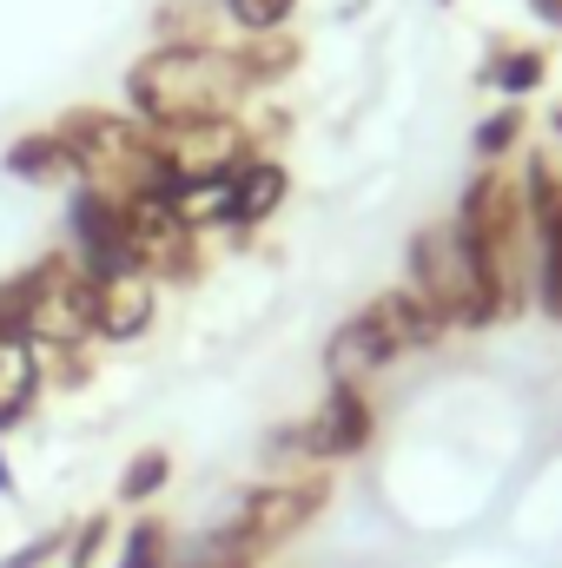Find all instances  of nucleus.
<instances>
[{"label":"nucleus","instance_id":"nucleus-1","mask_svg":"<svg viewBox=\"0 0 562 568\" xmlns=\"http://www.w3.org/2000/svg\"><path fill=\"white\" fill-rule=\"evenodd\" d=\"M252 93L245 67L232 47H152L127 73V100L140 113L145 133H179L205 120H232V106Z\"/></svg>","mask_w":562,"mask_h":568},{"label":"nucleus","instance_id":"nucleus-2","mask_svg":"<svg viewBox=\"0 0 562 568\" xmlns=\"http://www.w3.org/2000/svg\"><path fill=\"white\" fill-rule=\"evenodd\" d=\"M318 503H324V476H311V483H279V489L245 496L239 516H232L212 542H199V568H239V562L252 568L265 549L291 542V536L311 523Z\"/></svg>","mask_w":562,"mask_h":568},{"label":"nucleus","instance_id":"nucleus-3","mask_svg":"<svg viewBox=\"0 0 562 568\" xmlns=\"http://www.w3.org/2000/svg\"><path fill=\"white\" fill-rule=\"evenodd\" d=\"M411 291L423 304H436L443 324H496L483 291H476V272H470V252L456 239V225H430L411 239Z\"/></svg>","mask_w":562,"mask_h":568},{"label":"nucleus","instance_id":"nucleus-4","mask_svg":"<svg viewBox=\"0 0 562 568\" xmlns=\"http://www.w3.org/2000/svg\"><path fill=\"white\" fill-rule=\"evenodd\" d=\"M87 337H100V284L73 258H47L33 317H27V344L33 351H80Z\"/></svg>","mask_w":562,"mask_h":568},{"label":"nucleus","instance_id":"nucleus-5","mask_svg":"<svg viewBox=\"0 0 562 568\" xmlns=\"http://www.w3.org/2000/svg\"><path fill=\"white\" fill-rule=\"evenodd\" d=\"M67 232H73V265L93 284L133 278L140 272V252H133V232H127V199L100 192V185H80L73 205H67Z\"/></svg>","mask_w":562,"mask_h":568},{"label":"nucleus","instance_id":"nucleus-6","mask_svg":"<svg viewBox=\"0 0 562 568\" xmlns=\"http://www.w3.org/2000/svg\"><path fill=\"white\" fill-rule=\"evenodd\" d=\"M371 436H378V410H371L364 384L338 377V384L324 390V404L298 424V436H291V443H298L311 463H338V456H358Z\"/></svg>","mask_w":562,"mask_h":568},{"label":"nucleus","instance_id":"nucleus-7","mask_svg":"<svg viewBox=\"0 0 562 568\" xmlns=\"http://www.w3.org/2000/svg\"><path fill=\"white\" fill-rule=\"evenodd\" d=\"M404 351H398V337L384 331V317L364 304L351 324H338V337H331V371L338 377H358V371H391Z\"/></svg>","mask_w":562,"mask_h":568},{"label":"nucleus","instance_id":"nucleus-8","mask_svg":"<svg viewBox=\"0 0 562 568\" xmlns=\"http://www.w3.org/2000/svg\"><path fill=\"white\" fill-rule=\"evenodd\" d=\"M284 192H291V179H284L279 159H252L239 179H232V205H225V225L232 232H252V225H265L272 212L284 205Z\"/></svg>","mask_w":562,"mask_h":568},{"label":"nucleus","instance_id":"nucleus-9","mask_svg":"<svg viewBox=\"0 0 562 568\" xmlns=\"http://www.w3.org/2000/svg\"><path fill=\"white\" fill-rule=\"evenodd\" d=\"M152 304H159V284L145 278V272L100 284V337L107 344H133L145 324H152Z\"/></svg>","mask_w":562,"mask_h":568},{"label":"nucleus","instance_id":"nucleus-10","mask_svg":"<svg viewBox=\"0 0 562 568\" xmlns=\"http://www.w3.org/2000/svg\"><path fill=\"white\" fill-rule=\"evenodd\" d=\"M40 384H47V364H40V351H33L27 337L0 344V429H13L27 410H33Z\"/></svg>","mask_w":562,"mask_h":568},{"label":"nucleus","instance_id":"nucleus-11","mask_svg":"<svg viewBox=\"0 0 562 568\" xmlns=\"http://www.w3.org/2000/svg\"><path fill=\"white\" fill-rule=\"evenodd\" d=\"M371 311L384 317V331L398 337V351H404V357H411V351H430V344L443 337V317H436V304H423L418 291H384Z\"/></svg>","mask_w":562,"mask_h":568},{"label":"nucleus","instance_id":"nucleus-12","mask_svg":"<svg viewBox=\"0 0 562 568\" xmlns=\"http://www.w3.org/2000/svg\"><path fill=\"white\" fill-rule=\"evenodd\" d=\"M7 172L27 185H60V179H73V159H67L60 133H27L7 145Z\"/></svg>","mask_w":562,"mask_h":568},{"label":"nucleus","instance_id":"nucleus-13","mask_svg":"<svg viewBox=\"0 0 562 568\" xmlns=\"http://www.w3.org/2000/svg\"><path fill=\"white\" fill-rule=\"evenodd\" d=\"M530 225H536V304L562 324V199Z\"/></svg>","mask_w":562,"mask_h":568},{"label":"nucleus","instance_id":"nucleus-14","mask_svg":"<svg viewBox=\"0 0 562 568\" xmlns=\"http://www.w3.org/2000/svg\"><path fill=\"white\" fill-rule=\"evenodd\" d=\"M232 53H239V67H245V80H252V87H272V80H284V73H291V67H298V40H291V33H252V40H245V47H232Z\"/></svg>","mask_w":562,"mask_h":568},{"label":"nucleus","instance_id":"nucleus-15","mask_svg":"<svg viewBox=\"0 0 562 568\" xmlns=\"http://www.w3.org/2000/svg\"><path fill=\"white\" fill-rule=\"evenodd\" d=\"M543 73H550V60H543L536 47H510V53H496V60L483 67V80H490L496 93H536Z\"/></svg>","mask_w":562,"mask_h":568},{"label":"nucleus","instance_id":"nucleus-16","mask_svg":"<svg viewBox=\"0 0 562 568\" xmlns=\"http://www.w3.org/2000/svg\"><path fill=\"white\" fill-rule=\"evenodd\" d=\"M159 33L165 47H212V0H165Z\"/></svg>","mask_w":562,"mask_h":568},{"label":"nucleus","instance_id":"nucleus-17","mask_svg":"<svg viewBox=\"0 0 562 568\" xmlns=\"http://www.w3.org/2000/svg\"><path fill=\"white\" fill-rule=\"evenodd\" d=\"M165 483H172V456H165V449H140V456L127 463V476H120V503L140 509V503H152Z\"/></svg>","mask_w":562,"mask_h":568},{"label":"nucleus","instance_id":"nucleus-18","mask_svg":"<svg viewBox=\"0 0 562 568\" xmlns=\"http://www.w3.org/2000/svg\"><path fill=\"white\" fill-rule=\"evenodd\" d=\"M172 556V542H165V523L159 516H140L133 529H127V542H120V562L113 568H165Z\"/></svg>","mask_w":562,"mask_h":568},{"label":"nucleus","instance_id":"nucleus-19","mask_svg":"<svg viewBox=\"0 0 562 568\" xmlns=\"http://www.w3.org/2000/svg\"><path fill=\"white\" fill-rule=\"evenodd\" d=\"M510 145H523V106H496V113L476 126V152H483V159H503Z\"/></svg>","mask_w":562,"mask_h":568},{"label":"nucleus","instance_id":"nucleus-20","mask_svg":"<svg viewBox=\"0 0 562 568\" xmlns=\"http://www.w3.org/2000/svg\"><path fill=\"white\" fill-rule=\"evenodd\" d=\"M291 7H298V0H225V13H232L245 33H279L284 20H291Z\"/></svg>","mask_w":562,"mask_h":568},{"label":"nucleus","instance_id":"nucleus-21","mask_svg":"<svg viewBox=\"0 0 562 568\" xmlns=\"http://www.w3.org/2000/svg\"><path fill=\"white\" fill-rule=\"evenodd\" d=\"M107 536H113V523H107V516H87L80 536L67 542V568H93V556L107 549Z\"/></svg>","mask_w":562,"mask_h":568},{"label":"nucleus","instance_id":"nucleus-22","mask_svg":"<svg viewBox=\"0 0 562 568\" xmlns=\"http://www.w3.org/2000/svg\"><path fill=\"white\" fill-rule=\"evenodd\" d=\"M53 556H67V536H33L27 549H13V556H7L0 568H47Z\"/></svg>","mask_w":562,"mask_h":568},{"label":"nucleus","instance_id":"nucleus-23","mask_svg":"<svg viewBox=\"0 0 562 568\" xmlns=\"http://www.w3.org/2000/svg\"><path fill=\"white\" fill-rule=\"evenodd\" d=\"M530 13H536L543 27H562V0H530Z\"/></svg>","mask_w":562,"mask_h":568},{"label":"nucleus","instance_id":"nucleus-24","mask_svg":"<svg viewBox=\"0 0 562 568\" xmlns=\"http://www.w3.org/2000/svg\"><path fill=\"white\" fill-rule=\"evenodd\" d=\"M7 489H13V476H7V456H0V496H7Z\"/></svg>","mask_w":562,"mask_h":568},{"label":"nucleus","instance_id":"nucleus-25","mask_svg":"<svg viewBox=\"0 0 562 568\" xmlns=\"http://www.w3.org/2000/svg\"><path fill=\"white\" fill-rule=\"evenodd\" d=\"M550 126H556V133H562V106H556V113H550Z\"/></svg>","mask_w":562,"mask_h":568},{"label":"nucleus","instance_id":"nucleus-26","mask_svg":"<svg viewBox=\"0 0 562 568\" xmlns=\"http://www.w3.org/2000/svg\"><path fill=\"white\" fill-rule=\"evenodd\" d=\"M239 568H245V562H239Z\"/></svg>","mask_w":562,"mask_h":568}]
</instances>
